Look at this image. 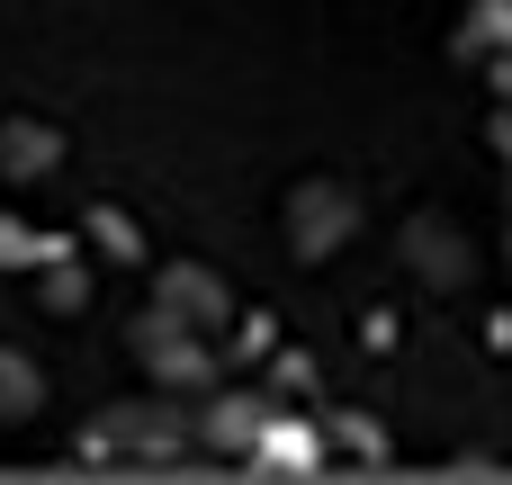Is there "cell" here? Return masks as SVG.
I'll list each match as a JSON object with an SVG mask.
<instances>
[{"label":"cell","mask_w":512,"mask_h":485,"mask_svg":"<svg viewBox=\"0 0 512 485\" xmlns=\"http://www.w3.org/2000/svg\"><path fill=\"white\" fill-rule=\"evenodd\" d=\"M0 162H9V171H45V162H54V135H45V126H0Z\"/></svg>","instance_id":"7a4b0ae2"},{"label":"cell","mask_w":512,"mask_h":485,"mask_svg":"<svg viewBox=\"0 0 512 485\" xmlns=\"http://www.w3.org/2000/svg\"><path fill=\"white\" fill-rule=\"evenodd\" d=\"M486 36H504V45H512V0H486Z\"/></svg>","instance_id":"277c9868"},{"label":"cell","mask_w":512,"mask_h":485,"mask_svg":"<svg viewBox=\"0 0 512 485\" xmlns=\"http://www.w3.org/2000/svg\"><path fill=\"white\" fill-rule=\"evenodd\" d=\"M27 405H36V369H27V360H0V423L27 414Z\"/></svg>","instance_id":"3957f363"},{"label":"cell","mask_w":512,"mask_h":485,"mask_svg":"<svg viewBox=\"0 0 512 485\" xmlns=\"http://www.w3.org/2000/svg\"><path fill=\"white\" fill-rule=\"evenodd\" d=\"M288 225H297L306 252H333V243L351 234V207H342V189H306V198L288 207Z\"/></svg>","instance_id":"6da1fadb"}]
</instances>
